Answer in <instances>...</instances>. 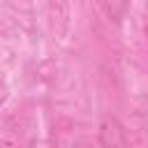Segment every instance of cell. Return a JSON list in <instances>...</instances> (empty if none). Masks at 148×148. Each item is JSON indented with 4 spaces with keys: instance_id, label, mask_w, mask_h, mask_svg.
Returning a JSON list of instances; mask_svg holds the SVG:
<instances>
[{
    "instance_id": "obj_1",
    "label": "cell",
    "mask_w": 148,
    "mask_h": 148,
    "mask_svg": "<svg viewBox=\"0 0 148 148\" xmlns=\"http://www.w3.org/2000/svg\"><path fill=\"white\" fill-rule=\"evenodd\" d=\"M97 141H99V148H130L125 125H123L116 116H111V113L99 120Z\"/></svg>"
},
{
    "instance_id": "obj_2",
    "label": "cell",
    "mask_w": 148,
    "mask_h": 148,
    "mask_svg": "<svg viewBox=\"0 0 148 148\" xmlns=\"http://www.w3.org/2000/svg\"><path fill=\"white\" fill-rule=\"evenodd\" d=\"M102 5H104L106 14H109L113 21H120L123 14L127 12V0H102Z\"/></svg>"
},
{
    "instance_id": "obj_3",
    "label": "cell",
    "mask_w": 148,
    "mask_h": 148,
    "mask_svg": "<svg viewBox=\"0 0 148 148\" xmlns=\"http://www.w3.org/2000/svg\"><path fill=\"white\" fill-rule=\"evenodd\" d=\"M141 30H143V37L148 42V16H143V21H141Z\"/></svg>"
}]
</instances>
